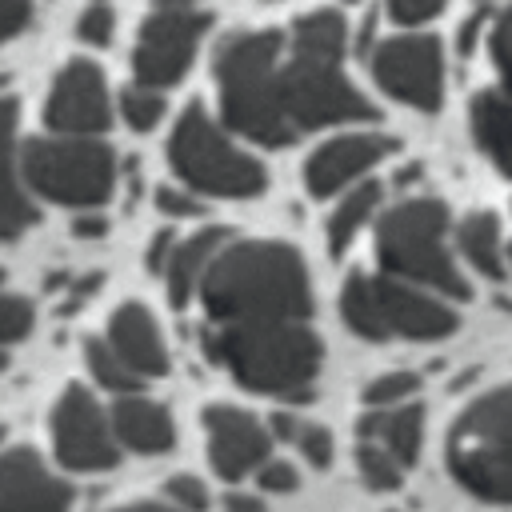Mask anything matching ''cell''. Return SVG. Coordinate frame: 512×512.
Listing matches in <instances>:
<instances>
[{
  "label": "cell",
  "instance_id": "ab89813d",
  "mask_svg": "<svg viewBox=\"0 0 512 512\" xmlns=\"http://www.w3.org/2000/svg\"><path fill=\"white\" fill-rule=\"evenodd\" d=\"M224 512H268V508H264V500L252 496V492H228V496H224Z\"/></svg>",
  "mask_w": 512,
  "mask_h": 512
},
{
  "label": "cell",
  "instance_id": "277c9868",
  "mask_svg": "<svg viewBox=\"0 0 512 512\" xmlns=\"http://www.w3.org/2000/svg\"><path fill=\"white\" fill-rule=\"evenodd\" d=\"M280 32H236L216 52V88L224 124L240 136L280 148L292 144V128L280 104Z\"/></svg>",
  "mask_w": 512,
  "mask_h": 512
},
{
  "label": "cell",
  "instance_id": "e575fe53",
  "mask_svg": "<svg viewBox=\"0 0 512 512\" xmlns=\"http://www.w3.org/2000/svg\"><path fill=\"white\" fill-rule=\"evenodd\" d=\"M256 480H260V488H268V492H292L296 488V468L288 464V460H264L260 468H256Z\"/></svg>",
  "mask_w": 512,
  "mask_h": 512
},
{
  "label": "cell",
  "instance_id": "9c48e42d",
  "mask_svg": "<svg viewBox=\"0 0 512 512\" xmlns=\"http://www.w3.org/2000/svg\"><path fill=\"white\" fill-rule=\"evenodd\" d=\"M168 160H172V172L192 192H204V196L244 200V196L264 192L268 184L264 168L248 152H240L200 104H188L180 112L168 136Z\"/></svg>",
  "mask_w": 512,
  "mask_h": 512
},
{
  "label": "cell",
  "instance_id": "7c38bea8",
  "mask_svg": "<svg viewBox=\"0 0 512 512\" xmlns=\"http://www.w3.org/2000/svg\"><path fill=\"white\" fill-rule=\"evenodd\" d=\"M376 84L420 112H436L444 96V56L432 36H392L372 56Z\"/></svg>",
  "mask_w": 512,
  "mask_h": 512
},
{
  "label": "cell",
  "instance_id": "836d02e7",
  "mask_svg": "<svg viewBox=\"0 0 512 512\" xmlns=\"http://www.w3.org/2000/svg\"><path fill=\"white\" fill-rule=\"evenodd\" d=\"M32 24V0H0V44L20 36Z\"/></svg>",
  "mask_w": 512,
  "mask_h": 512
},
{
  "label": "cell",
  "instance_id": "83f0119b",
  "mask_svg": "<svg viewBox=\"0 0 512 512\" xmlns=\"http://www.w3.org/2000/svg\"><path fill=\"white\" fill-rule=\"evenodd\" d=\"M36 324V308L20 292H0V344H20Z\"/></svg>",
  "mask_w": 512,
  "mask_h": 512
},
{
  "label": "cell",
  "instance_id": "603a6c76",
  "mask_svg": "<svg viewBox=\"0 0 512 512\" xmlns=\"http://www.w3.org/2000/svg\"><path fill=\"white\" fill-rule=\"evenodd\" d=\"M456 244L460 256L488 280H504L508 264H504V236H500V220L496 212H468L456 228Z\"/></svg>",
  "mask_w": 512,
  "mask_h": 512
},
{
  "label": "cell",
  "instance_id": "d6986e66",
  "mask_svg": "<svg viewBox=\"0 0 512 512\" xmlns=\"http://www.w3.org/2000/svg\"><path fill=\"white\" fill-rule=\"evenodd\" d=\"M112 432L120 440V448L128 452H140V456H160L176 444V424L168 416L164 404H156L152 396H140V392H116L112 400Z\"/></svg>",
  "mask_w": 512,
  "mask_h": 512
},
{
  "label": "cell",
  "instance_id": "cb8c5ba5",
  "mask_svg": "<svg viewBox=\"0 0 512 512\" xmlns=\"http://www.w3.org/2000/svg\"><path fill=\"white\" fill-rule=\"evenodd\" d=\"M376 204H380V184L376 180H364V184H352V192L332 208V216H328V248L336 256L356 240V232L368 224V216L376 212Z\"/></svg>",
  "mask_w": 512,
  "mask_h": 512
},
{
  "label": "cell",
  "instance_id": "1f68e13d",
  "mask_svg": "<svg viewBox=\"0 0 512 512\" xmlns=\"http://www.w3.org/2000/svg\"><path fill=\"white\" fill-rule=\"evenodd\" d=\"M164 492H168V500H172L176 508H184V512H204V508H208V488H204L196 476H188V472L168 476Z\"/></svg>",
  "mask_w": 512,
  "mask_h": 512
},
{
  "label": "cell",
  "instance_id": "d590c367",
  "mask_svg": "<svg viewBox=\"0 0 512 512\" xmlns=\"http://www.w3.org/2000/svg\"><path fill=\"white\" fill-rule=\"evenodd\" d=\"M444 8V0H388V12L396 24H424Z\"/></svg>",
  "mask_w": 512,
  "mask_h": 512
},
{
  "label": "cell",
  "instance_id": "7402d4cb",
  "mask_svg": "<svg viewBox=\"0 0 512 512\" xmlns=\"http://www.w3.org/2000/svg\"><path fill=\"white\" fill-rule=\"evenodd\" d=\"M472 136L484 148V156L504 176H512V96L480 92L472 100Z\"/></svg>",
  "mask_w": 512,
  "mask_h": 512
},
{
  "label": "cell",
  "instance_id": "ffe728a7",
  "mask_svg": "<svg viewBox=\"0 0 512 512\" xmlns=\"http://www.w3.org/2000/svg\"><path fill=\"white\" fill-rule=\"evenodd\" d=\"M360 436L384 444L404 468H412L416 456H420V444H424V408L420 404H408V400L372 408L360 420Z\"/></svg>",
  "mask_w": 512,
  "mask_h": 512
},
{
  "label": "cell",
  "instance_id": "4dcf8cb0",
  "mask_svg": "<svg viewBox=\"0 0 512 512\" xmlns=\"http://www.w3.org/2000/svg\"><path fill=\"white\" fill-rule=\"evenodd\" d=\"M116 32V12L108 4H88L80 16H76V36L92 48H104Z\"/></svg>",
  "mask_w": 512,
  "mask_h": 512
},
{
  "label": "cell",
  "instance_id": "484cf974",
  "mask_svg": "<svg viewBox=\"0 0 512 512\" xmlns=\"http://www.w3.org/2000/svg\"><path fill=\"white\" fill-rule=\"evenodd\" d=\"M356 468L372 492H396L404 484V472H408L384 444H376L368 436H360V444H356Z\"/></svg>",
  "mask_w": 512,
  "mask_h": 512
},
{
  "label": "cell",
  "instance_id": "8d00e7d4",
  "mask_svg": "<svg viewBox=\"0 0 512 512\" xmlns=\"http://www.w3.org/2000/svg\"><path fill=\"white\" fill-rule=\"evenodd\" d=\"M156 208L172 220H188V216H200V204L188 196V192H176V188H160L156 192Z\"/></svg>",
  "mask_w": 512,
  "mask_h": 512
},
{
  "label": "cell",
  "instance_id": "9a60e30c",
  "mask_svg": "<svg viewBox=\"0 0 512 512\" xmlns=\"http://www.w3.org/2000/svg\"><path fill=\"white\" fill-rule=\"evenodd\" d=\"M0 512H72V488L36 448H0Z\"/></svg>",
  "mask_w": 512,
  "mask_h": 512
},
{
  "label": "cell",
  "instance_id": "ac0fdd59",
  "mask_svg": "<svg viewBox=\"0 0 512 512\" xmlns=\"http://www.w3.org/2000/svg\"><path fill=\"white\" fill-rule=\"evenodd\" d=\"M16 120L20 108L12 96H0V240H16L36 224V204L20 172V148H16Z\"/></svg>",
  "mask_w": 512,
  "mask_h": 512
},
{
  "label": "cell",
  "instance_id": "8fae6325",
  "mask_svg": "<svg viewBox=\"0 0 512 512\" xmlns=\"http://www.w3.org/2000/svg\"><path fill=\"white\" fill-rule=\"evenodd\" d=\"M52 452L72 472H108L120 464V440L108 412L84 384H68L52 404Z\"/></svg>",
  "mask_w": 512,
  "mask_h": 512
},
{
  "label": "cell",
  "instance_id": "b9f144b4",
  "mask_svg": "<svg viewBox=\"0 0 512 512\" xmlns=\"http://www.w3.org/2000/svg\"><path fill=\"white\" fill-rule=\"evenodd\" d=\"M8 368V352H4V344H0V372Z\"/></svg>",
  "mask_w": 512,
  "mask_h": 512
},
{
  "label": "cell",
  "instance_id": "44dd1931",
  "mask_svg": "<svg viewBox=\"0 0 512 512\" xmlns=\"http://www.w3.org/2000/svg\"><path fill=\"white\" fill-rule=\"evenodd\" d=\"M228 236V228H200L192 232L188 240H176L172 244V256L164 264V284H168V300L172 308H184L196 300V284H200V272L204 264L212 260V252L220 248V240Z\"/></svg>",
  "mask_w": 512,
  "mask_h": 512
},
{
  "label": "cell",
  "instance_id": "5b68a950",
  "mask_svg": "<svg viewBox=\"0 0 512 512\" xmlns=\"http://www.w3.org/2000/svg\"><path fill=\"white\" fill-rule=\"evenodd\" d=\"M340 316L364 340H444L460 324L440 292L392 272H352L340 288Z\"/></svg>",
  "mask_w": 512,
  "mask_h": 512
},
{
  "label": "cell",
  "instance_id": "4fadbf2b",
  "mask_svg": "<svg viewBox=\"0 0 512 512\" xmlns=\"http://www.w3.org/2000/svg\"><path fill=\"white\" fill-rule=\"evenodd\" d=\"M44 124L68 136H100L112 124V100L104 72L92 60H68L44 100Z\"/></svg>",
  "mask_w": 512,
  "mask_h": 512
},
{
  "label": "cell",
  "instance_id": "6da1fadb",
  "mask_svg": "<svg viewBox=\"0 0 512 512\" xmlns=\"http://www.w3.org/2000/svg\"><path fill=\"white\" fill-rule=\"evenodd\" d=\"M196 300L204 308V324H264L312 316L304 256L284 240H252L232 232L204 264Z\"/></svg>",
  "mask_w": 512,
  "mask_h": 512
},
{
  "label": "cell",
  "instance_id": "5bb4252c",
  "mask_svg": "<svg viewBox=\"0 0 512 512\" xmlns=\"http://www.w3.org/2000/svg\"><path fill=\"white\" fill-rule=\"evenodd\" d=\"M204 436H208V460L224 480H244L268 460L272 448V432L236 404H208Z\"/></svg>",
  "mask_w": 512,
  "mask_h": 512
},
{
  "label": "cell",
  "instance_id": "60d3db41",
  "mask_svg": "<svg viewBox=\"0 0 512 512\" xmlns=\"http://www.w3.org/2000/svg\"><path fill=\"white\" fill-rule=\"evenodd\" d=\"M112 512H184V508H176V504H156V500H132V504L112 508Z\"/></svg>",
  "mask_w": 512,
  "mask_h": 512
},
{
  "label": "cell",
  "instance_id": "ba28073f",
  "mask_svg": "<svg viewBox=\"0 0 512 512\" xmlns=\"http://www.w3.org/2000/svg\"><path fill=\"white\" fill-rule=\"evenodd\" d=\"M20 172L32 196L64 208H100L116 188V152L96 136H36L20 148Z\"/></svg>",
  "mask_w": 512,
  "mask_h": 512
},
{
  "label": "cell",
  "instance_id": "3957f363",
  "mask_svg": "<svg viewBox=\"0 0 512 512\" xmlns=\"http://www.w3.org/2000/svg\"><path fill=\"white\" fill-rule=\"evenodd\" d=\"M200 340L212 364H220L240 388L260 396L308 400L320 376L324 344L308 328V320L204 324Z\"/></svg>",
  "mask_w": 512,
  "mask_h": 512
},
{
  "label": "cell",
  "instance_id": "74e56055",
  "mask_svg": "<svg viewBox=\"0 0 512 512\" xmlns=\"http://www.w3.org/2000/svg\"><path fill=\"white\" fill-rule=\"evenodd\" d=\"M104 232H108V220L96 216L92 208H80V216L72 220V236H80V240H96V236H104Z\"/></svg>",
  "mask_w": 512,
  "mask_h": 512
},
{
  "label": "cell",
  "instance_id": "d6a6232c",
  "mask_svg": "<svg viewBox=\"0 0 512 512\" xmlns=\"http://www.w3.org/2000/svg\"><path fill=\"white\" fill-rule=\"evenodd\" d=\"M492 60L500 68V80L512 92V8H504L500 20H496V28H492Z\"/></svg>",
  "mask_w": 512,
  "mask_h": 512
},
{
  "label": "cell",
  "instance_id": "e0dca14e",
  "mask_svg": "<svg viewBox=\"0 0 512 512\" xmlns=\"http://www.w3.org/2000/svg\"><path fill=\"white\" fill-rule=\"evenodd\" d=\"M104 340L116 348V356H120L140 380H152V376H164V372H168V344H164V336H160L156 316H152L144 304H136V300L120 304V308L108 316Z\"/></svg>",
  "mask_w": 512,
  "mask_h": 512
},
{
  "label": "cell",
  "instance_id": "2e32d148",
  "mask_svg": "<svg viewBox=\"0 0 512 512\" xmlns=\"http://www.w3.org/2000/svg\"><path fill=\"white\" fill-rule=\"evenodd\" d=\"M396 144L380 132H348V136H332L324 140L308 164H304V184L312 196H332L340 188H348L352 180H360L368 168H376Z\"/></svg>",
  "mask_w": 512,
  "mask_h": 512
},
{
  "label": "cell",
  "instance_id": "f546056e",
  "mask_svg": "<svg viewBox=\"0 0 512 512\" xmlns=\"http://www.w3.org/2000/svg\"><path fill=\"white\" fill-rule=\"evenodd\" d=\"M292 444H296V452H300L312 468H328V464H332V432H328L320 420H296Z\"/></svg>",
  "mask_w": 512,
  "mask_h": 512
},
{
  "label": "cell",
  "instance_id": "f35d334b",
  "mask_svg": "<svg viewBox=\"0 0 512 512\" xmlns=\"http://www.w3.org/2000/svg\"><path fill=\"white\" fill-rule=\"evenodd\" d=\"M172 244H176L172 232H160V236L152 240V248H148V268H152L156 276L164 272V264H168V256H172Z\"/></svg>",
  "mask_w": 512,
  "mask_h": 512
},
{
  "label": "cell",
  "instance_id": "7a4b0ae2",
  "mask_svg": "<svg viewBox=\"0 0 512 512\" xmlns=\"http://www.w3.org/2000/svg\"><path fill=\"white\" fill-rule=\"evenodd\" d=\"M348 28L340 12H308L296 20L292 36L284 40L280 56V104L288 116L292 136H304L312 128L348 124V120H372L376 108L348 84L340 60H344Z\"/></svg>",
  "mask_w": 512,
  "mask_h": 512
},
{
  "label": "cell",
  "instance_id": "f1b7e54d",
  "mask_svg": "<svg viewBox=\"0 0 512 512\" xmlns=\"http://www.w3.org/2000/svg\"><path fill=\"white\" fill-rule=\"evenodd\" d=\"M416 388H420V376H412V372H384V376L368 380L360 396H364L368 408H384V404H400V400H408Z\"/></svg>",
  "mask_w": 512,
  "mask_h": 512
},
{
  "label": "cell",
  "instance_id": "d4e9b609",
  "mask_svg": "<svg viewBox=\"0 0 512 512\" xmlns=\"http://www.w3.org/2000/svg\"><path fill=\"white\" fill-rule=\"evenodd\" d=\"M84 364H88V372H92V380L100 384V388H108V392H136L144 380L116 356V348L104 340V336H88L84 340Z\"/></svg>",
  "mask_w": 512,
  "mask_h": 512
},
{
  "label": "cell",
  "instance_id": "7bdbcfd3",
  "mask_svg": "<svg viewBox=\"0 0 512 512\" xmlns=\"http://www.w3.org/2000/svg\"><path fill=\"white\" fill-rule=\"evenodd\" d=\"M0 444H4V424H0Z\"/></svg>",
  "mask_w": 512,
  "mask_h": 512
},
{
  "label": "cell",
  "instance_id": "4316f807",
  "mask_svg": "<svg viewBox=\"0 0 512 512\" xmlns=\"http://www.w3.org/2000/svg\"><path fill=\"white\" fill-rule=\"evenodd\" d=\"M120 116H124L128 128H136V132L156 128L160 116H164V96H160V88L140 84V80H136L132 88H124V92H120Z\"/></svg>",
  "mask_w": 512,
  "mask_h": 512
},
{
  "label": "cell",
  "instance_id": "52a82bcc",
  "mask_svg": "<svg viewBox=\"0 0 512 512\" xmlns=\"http://www.w3.org/2000/svg\"><path fill=\"white\" fill-rule=\"evenodd\" d=\"M444 464L488 504H512V384L476 396L448 428Z\"/></svg>",
  "mask_w": 512,
  "mask_h": 512
},
{
  "label": "cell",
  "instance_id": "8992f818",
  "mask_svg": "<svg viewBox=\"0 0 512 512\" xmlns=\"http://www.w3.org/2000/svg\"><path fill=\"white\" fill-rule=\"evenodd\" d=\"M376 260L384 272L432 288L444 300H468V280L448 252V208L432 196L400 200L380 216Z\"/></svg>",
  "mask_w": 512,
  "mask_h": 512
},
{
  "label": "cell",
  "instance_id": "30bf717a",
  "mask_svg": "<svg viewBox=\"0 0 512 512\" xmlns=\"http://www.w3.org/2000/svg\"><path fill=\"white\" fill-rule=\"evenodd\" d=\"M204 28H208V12L196 8L192 0H156L148 20L140 24L136 52H132L136 80L152 88L176 84L188 72Z\"/></svg>",
  "mask_w": 512,
  "mask_h": 512
}]
</instances>
